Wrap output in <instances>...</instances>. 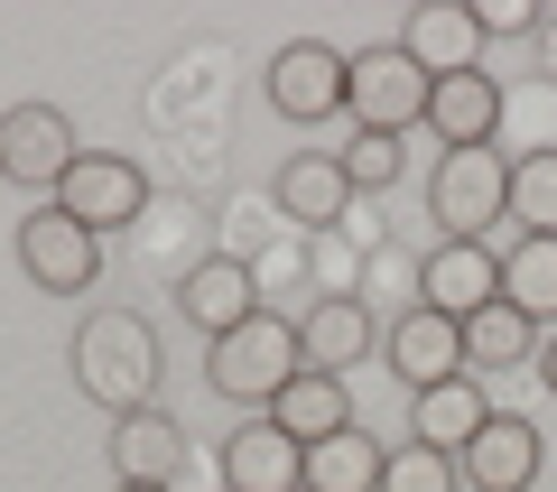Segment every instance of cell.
Segmentation results:
<instances>
[{
  "instance_id": "cell-15",
  "label": "cell",
  "mask_w": 557,
  "mask_h": 492,
  "mask_svg": "<svg viewBox=\"0 0 557 492\" xmlns=\"http://www.w3.org/2000/svg\"><path fill=\"white\" fill-rule=\"evenodd\" d=\"M483 418H493V399H483V372H456V381H437V391H409V446L465 455V446L483 436Z\"/></svg>"
},
{
  "instance_id": "cell-25",
  "label": "cell",
  "mask_w": 557,
  "mask_h": 492,
  "mask_svg": "<svg viewBox=\"0 0 557 492\" xmlns=\"http://www.w3.org/2000/svg\"><path fill=\"white\" fill-rule=\"evenodd\" d=\"M381 492H465V473H456V455H437V446H391Z\"/></svg>"
},
{
  "instance_id": "cell-17",
  "label": "cell",
  "mask_w": 557,
  "mask_h": 492,
  "mask_svg": "<svg viewBox=\"0 0 557 492\" xmlns=\"http://www.w3.org/2000/svg\"><path fill=\"white\" fill-rule=\"evenodd\" d=\"M428 131H437V149H493L502 131V84L483 75H437L428 84Z\"/></svg>"
},
{
  "instance_id": "cell-29",
  "label": "cell",
  "mask_w": 557,
  "mask_h": 492,
  "mask_svg": "<svg viewBox=\"0 0 557 492\" xmlns=\"http://www.w3.org/2000/svg\"><path fill=\"white\" fill-rule=\"evenodd\" d=\"M539 381H548V391H557V325H548V335H539Z\"/></svg>"
},
{
  "instance_id": "cell-27",
  "label": "cell",
  "mask_w": 557,
  "mask_h": 492,
  "mask_svg": "<svg viewBox=\"0 0 557 492\" xmlns=\"http://www.w3.org/2000/svg\"><path fill=\"white\" fill-rule=\"evenodd\" d=\"M474 20H483V38H539V20H548V10H530V0H483Z\"/></svg>"
},
{
  "instance_id": "cell-2",
  "label": "cell",
  "mask_w": 557,
  "mask_h": 492,
  "mask_svg": "<svg viewBox=\"0 0 557 492\" xmlns=\"http://www.w3.org/2000/svg\"><path fill=\"white\" fill-rule=\"evenodd\" d=\"M298 372H307V344H298V325H288V316H270V307H260L251 325H233V335L205 344V381H214L233 409H251V418L270 409Z\"/></svg>"
},
{
  "instance_id": "cell-22",
  "label": "cell",
  "mask_w": 557,
  "mask_h": 492,
  "mask_svg": "<svg viewBox=\"0 0 557 492\" xmlns=\"http://www.w3.org/2000/svg\"><path fill=\"white\" fill-rule=\"evenodd\" d=\"M502 297L530 316L539 335L557 325V233H520L511 251H502Z\"/></svg>"
},
{
  "instance_id": "cell-10",
  "label": "cell",
  "mask_w": 557,
  "mask_h": 492,
  "mask_svg": "<svg viewBox=\"0 0 557 492\" xmlns=\"http://www.w3.org/2000/svg\"><path fill=\"white\" fill-rule=\"evenodd\" d=\"M177 307H186V325L214 344V335H233V325L260 316V270L233 260V251H214V260H196V270L177 279Z\"/></svg>"
},
{
  "instance_id": "cell-12",
  "label": "cell",
  "mask_w": 557,
  "mask_h": 492,
  "mask_svg": "<svg viewBox=\"0 0 557 492\" xmlns=\"http://www.w3.org/2000/svg\"><path fill=\"white\" fill-rule=\"evenodd\" d=\"M399 47H409V65H418L428 84H437V75H474V65H483L474 0H418L409 28H399Z\"/></svg>"
},
{
  "instance_id": "cell-19",
  "label": "cell",
  "mask_w": 557,
  "mask_h": 492,
  "mask_svg": "<svg viewBox=\"0 0 557 492\" xmlns=\"http://www.w3.org/2000/svg\"><path fill=\"white\" fill-rule=\"evenodd\" d=\"M298 344H307V372H354L381 344V325H372L362 297H317V307L298 316Z\"/></svg>"
},
{
  "instance_id": "cell-28",
  "label": "cell",
  "mask_w": 557,
  "mask_h": 492,
  "mask_svg": "<svg viewBox=\"0 0 557 492\" xmlns=\"http://www.w3.org/2000/svg\"><path fill=\"white\" fill-rule=\"evenodd\" d=\"M539 75L557 84V10H548V20H539Z\"/></svg>"
},
{
  "instance_id": "cell-7",
  "label": "cell",
  "mask_w": 557,
  "mask_h": 492,
  "mask_svg": "<svg viewBox=\"0 0 557 492\" xmlns=\"http://www.w3.org/2000/svg\"><path fill=\"white\" fill-rule=\"evenodd\" d=\"M47 205H65L84 233H121V223L149 214V168H139V158H121V149H84Z\"/></svg>"
},
{
  "instance_id": "cell-31",
  "label": "cell",
  "mask_w": 557,
  "mask_h": 492,
  "mask_svg": "<svg viewBox=\"0 0 557 492\" xmlns=\"http://www.w3.org/2000/svg\"><path fill=\"white\" fill-rule=\"evenodd\" d=\"M0 186H10V177H0Z\"/></svg>"
},
{
  "instance_id": "cell-14",
  "label": "cell",
  "mask_w": 557,
  "mask_h": 492,
  "mask_svg": "<svg viewBox=\"0 0 557 492\" xmlns=\"http://www.w3.org/2000/svg\"><path fill=\"white\" fill-rule=\"evenodd\" d=\"M223 492H307V446L270 418H242L223 436Z\"/></svg>"
},
{
  "instance_id": "cell-24",
  "label": "cell",
  "mask_w": 557,
  "mask_h": 492,
  "mask_svg": "<svg viewBox=\"0 0 557 492\" xmlns=\"http://www.w3.org/2000/svg\"><path fill=\"white\" fill-rule=\"evenodd\" d=\"M511 223L520 233H557V149L511 158Z\"/></svg>"
},
{
  "instance_id": "cell-5",
  "label": "cell",
  "mask_w": 557,
  "mask_h": 492,
  "mask_svg": "<svg viewBox=\"0 0 557 492\" xmlns=\"http://www.w3.org/2000/svg\"><path fill=\"white\" fill-rule=\"evenodd\" d=\"M75 158H84V139H75V121H65L57 102H10V112H0V177L28 186V205L57 196Z\"/></svg>"
},
{
  "instance_id": "cell-8",
  "label": "cell",
  "mask_w": 557,
  "mask_h": 492,
  "mask_svg": "<svg viewBox=\"0 0 557 492\" xmlns=\"http://www.w3.org/2000/svg\"><path fill=\"white\" fill-rule=\"evenodd\" d=\"M344 84H354V57H335L325 38H288L270 57V75H260V94H270L278 121H335Z\"/></svg>"
},
{
  "instance_id": "cell-23",
  "label": "cell",
  "mask_w": 557,
  "mask_h": 492,
  "mask_svg": "<svg viewBox=\"0 0 557 492\" xmlns=\"http://www.w3.org/2000/svg\"><path fill=\"white\" fill-rule=\"evenodd\" d=\"M520 362H539V325L511 297H493L483 316H465V372H520Z\"/></svg>"
},
{
  "instance_id": "cell-16",
  "label": "cell",
  "mask_w": 557,
  "mask_h": 492,
  "mask_svg": "<svg viewBox=\"0 0 557 492\" xmlns=\"http://www.w3.org/2000/svg\"><path fill=\"white\" fill-rule=\"evenodd\" d=\"M177 473H186V428L159 399L112 418V483H177Z\"/></svg>"
},
{
  "instance_id": "cell-9",
  "label": "cell",
  "mask_w": 557,
  "mask_h": 492,
  "mask_svg": "<svg viewBox=\"0 0 557 492\" xmlns=\"http://www.w3.org/2000/svg\"><path fill=\"white\" fill-rule=\"evenodd\" d=\"M381 354H391L399 391H437V381H456V372H465V325H456V316H437L428 297H409V307L391 316Z\"/></svg>"
},
{
  "instance_id": "cell-18",
  "label": "cell",
  "mask_w": 557,
  "mask_h": 492,
  "mask_svg": "<svg viewBox=\"0 0 557 492\" xmlns=\"http://www.w3.org/2000/svg\"><path fill=\"white\" fill-rule=\"evenodd\" d=\"M278 214L307 223V233H325V223H344V205H354V186H344V158L335 149H298L288 168H278Z\"/></svg>"
},
{
  "instance_id": "cell-11",
  "label": "cell",
  "mask_w": 557,
  "mask_h": 492,
  "mask_svg": "<svg viewBox=\"0 0 557 492\" xmlns=\"http://www.w3.org/2000/svg\"><path fill=\"white\" fill-rule=\"evenodd\" d=\"M418 297H428L437 316H456V325L483 316L502 297V251L493 242H437V251L418 260Z\"/></svg>"
},
{
  "instance_id": "cell-1",
  "label": "cell",
  "mask_w": 557,
  "mask_h": 492,
  "mask_svg": "<svg viewBox=\"0 0 557 492\" xmlns=\"http://www.w3.org/2000/svg\"><path fill=\"white\" fill-rule=\"evenodd\" d=\"M75 391L102 418H131L159 399V325L139 307H94L75 325Z\"/></svg>"
},
{
  "instance_id": "cell-20",
  "label": "cell",
  "mask_w": 557,
  "mask_h": 492,
  "mask_svg": "<svg viewBox=\"0 0 557 492\" xmlns=\"http://www.w3.org/2000/svg\"><path fill=\"white\" fill-rule=\"evenodd\" d=\"M260 418H270V428H288L298 446H325L335 428H354V399H344V372H298L288 391L270 399V409H260Z\"/></svg>"
},
{
  "instance_id": "cell-13",
  "label": "cell",
  "mask_w": 557,
  "mask_h": 492,
  "mask_svg": "<svg viewBox=\"0 0 557 492\" xmlns=\"http://www.w3.org/2000/svg\"><path fill=\"white\" fill-rule=\"evenodd\" d=\"M539 465H548V446H539V428H530V418H511V409H493V418H483V436L456 455L465 492H530Z\"/></svg>"
},
{
  "instance_id": "cell-21",
  "label": "cell",
  "mask_w": 557,
  "mask_h": 492,
  "mask_svg": "<svg viewBox=\"0 0 557 492\" xmlns=\"http://www.w3.org/2000/svg\"><path fill=\"white\" fill-rule=\"evenodd\" d=\"M381 465H391V446L354 418L325 446H307V492H381Z\"/></svg>"
},
{
  "instance_id": "cell-3",
  "label": "cell",
  "mask_w": 557,
  "mask_h": 492,
  "mask_svg": "<svg viewBox=\"0 0 557 492\" xmlns=\"http://www.w3.org/2000/svg\"><path fill=\"white\" fill-rule=\"evenodd\" d=\"M428 214L446 223V242H493V223H511V158L502 149H437Z\"/></svg>"
},
{
  "instance_id": "cell-26",
  "label": "cell",
  "mask_w": 557,
  "mask_h": 492,
  "mask_svg": "<svg viewBox=\"0 0 557 492\" xmlns=\"http://www.w3.org/2000/svg\"><path fill=\"white\" fill-rule=\"evenodd\" d=\"M335 158H344V186H354V196H372V186H399V139H381V131H354Z\"/></svg>"
},
{
  "instance_id": "cell-6",
  "label": "cell",
  "mask_w": 557,
  "mask_h": 492,
  "mask_svg": "<svg viewBox=\"0 0 557 492\" xmlns=\"http://www.w3.org/2000/svg\"><path fill=\"white\" fill-rule=\"evenodd\" d=\"M10 251H20V270L38 279V297H84L102 279V233H84L65 205H28Z\"/></svg>"
},
{
  "instance_id": "cell-4",
  "label": "cell",
  "mask_w": 557,
  "mask_h": 492,
  "mask_svg": "<svg viewBox=\"0 0 557 492\" xmlns=\"http://www.w3.org/2000/svg\"><path fill=\"white\" fill-rule=\"evenodd\" d=\"M344 121L381 139H409L428 131V75L409 65V47H354V84H344Z\"/></svg>"
},
{
  "instance_id": "cell-30",
  "label": "cell",
  "mask_w": 557,
  "mask_h": 492,
  "mask_svg": "<svg viewBox=\"0 0 557 492\" xmlns=\"http://www.w3.org/2000/svg\"><path fill=\"white\" fill-rule=\"evenodd\" d=\"M112 492H177V483H112Z\"/></svg>"
}]
</instances>
